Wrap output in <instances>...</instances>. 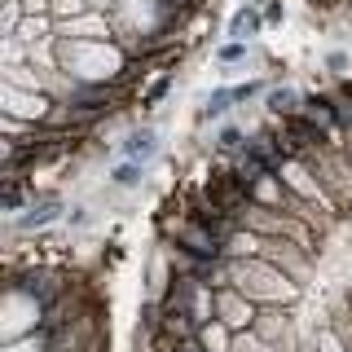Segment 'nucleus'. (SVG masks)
I'll return each mask as SVG.
<instances>
[{
	"mask_svg": "<svg viewBox=\"0 0 352 352\" xmlns=\"http://www.w3.org/2000/svg\"><path fill=\"white\" fill-rule=\"evenodd\" d=\"M229 282H234L247 300H256L260 308H295L300 295H304V282L286 278L278 264H269L264 256H256V260H229Z\"/></svg>",
	"mask_w": 352,
	"mask_h": 352,
	"instance_id": "nucleus-1",
	"label": "nucleus"
},
{
	"mask_svg": "<svg viewBox=\"0 0 352 352\" xmlns=\"http://www.w3.org/2000/svg\"><path fill=\"white\" fill-rule=\"evenodd\" d=\"M304 163L317 172V181H322L326 203L335 207V216H348L352 212V163H348V154L339 146H326V150H308Z\"/></svg>",
	"mask_w": 352,
	"mask_h": 352,
	"instance_id": "nucleus-2",
	"label": "nucleus"
},
{
	"mask_svg": "<svg viewBox=\"0 0 352 352\" xmlns=\"http://www.w3.org/2000/svg\"><path fill=\"white\" fill-rule=\"evenodd\" d=\"M203 198H207V203H216L220 212H229V216H242V207H251L247 185L238 181V172H234V168H212V172H207V181H203Z\"/></svg>",
	"mask_w": 352,
	"mask_h": 352,
	"instance_id": "nucleus-3",
	"label": "nucleus"
},
{
	"mask_svg": "<svg viewBox=\"0 0 352 352\" xmlns=\"http://www.w3.org/2000/svg\"><path fill=\"white\" fill-rule=\"evenodd\" d=\"M0 102H5V106H0V115L44 128V124H49V115H53V106H58V97H49V93H14V88H0Z\"/></svg>",
	"mask_w": 352,
	"mask_h": 352,
	"instance_id": "nucleus-4",
	"label": "nucleus"
},
{
	"mask_svg": "<svg viewBox=\"0 0 352 352\" xmlns=\"http://www.w3.org/2000/svg\"><path fill=\"white\" fill-rule=\"evenodd\" d=\"M66 220V203L62 194H36V203L27 207V212H18L14 220H9V229L14 234H44V229L62 225Z\"/></svg>",
	"mask_w": 352,
	"mask_h": 352,
	"instance_id": "nucleus-5",
	"label": "nucleus"
},
{
	"mask_svg": "<svg viewBox=\"0 0 352 352\" xmlns=\"http://www.w3.org/2000/svg\"><path fill=\"white\" fill-rule=\"evenodd\" d=\"M264 260L278 264L286 278L304 282L308 269H313V247H304V242H295V238H264Z\"/></svg>",
	"mask_w": 352,
	"mask_h": 352,
	"instance_id": "nucleus-6",
	"label": "nucleus"
},
{
	"mask_svg": "<svg viewBox=\"0 0 352 352\" xmlns=\"http://www.w3.org/2000/svg\"><path fill=\"white\" fill-rule=\"evenodd\" d=\"M256 317H260V304L247 300L238 286H220V291H216V322H225L234 335L251 330V326H256Z\"/></svg>",
	"mask_w": 352,
	"mask_h": 352,
	"instance_id": "nucleus-7",
	"label": "nucleus"
},
{
	"mask_svg": "<svg viewBox=\"0 0 352 352\" xmlns=\"http://www.w3.org/2000/svg\"><path fill=\"white\" fill-rule=\"evenodd\" d=\"M278 176H282V185H286L295 198H304V203H313V207H330L322 181H317V172L308 168L304 159H286L282 168H278ZM330 212H335V207H330Z\"/></svg>",
	"mask_w": 352,
	"mask_h": 352,
	"instance_id": "nucleus-8",
	"label": "nucleus"
},
{
	"mask_svg": "<svg viewBox=\"0 0 352 352\" xmlns=\"http://www.w3.org/2000/svg\"><path fill=\"white\" fill-rule=\"evenodd\" d=\"M119 154L124 159H132V163H150L163 154V137H159V128L154 124H132L128 132H124V141H119Z\"/></svg>",
	"mask_w": 352,
	"mask_h": 352,
	"instance_id": "nucleus-9",
	"label": "nucleus"
},
{
	"mask_svg": "<svg viewBox=\"0 0 352 352\" xmlns=\"http://www.w3.org/2000/svg\"><path fill=\"white\" fill-rule=\"evenodd\" d=\"M264 14H260V0H242V5L229 14L225 22V40H238V44H251L256 36H264Z\"/></svg>",
	"mask_w": 352,
	"mask_h": 352,
	"instance_id": "nucleus-10",
	"label": "nucleus"
},
{
	"mask_svg": "<svg viewBox=\"0 0 352 352\" xmlns=\"http://www.w3.org/2000/svg\"><path fill=\"white\" fill-rule=\"evenodd\" d=\"M304 119L317 124L339 150H344V128H339V119H335V97L330 93H304Z\"/></svg>",
	"mask_w": 352,
	"mask_h": 352,
	"instance_id": "nucleus-11",
	"label": "nucleus"
},
{
	"mask_svg": "<svg viewBox=\"0 0 352 352\" xmlns=\"http://www.w3.org/2000/svg\"><path fill=\"white\" fill-rule=\"evenodd\" d=\"M264 110H269V119H278V124H286V119H300L304 115V93L295 84H273L269 93H264Z\"/></svg>",
	"mask_w": 352,
	"mask_h": 352,
	"instance_id": "nucleus-12",
	"label": "nucleus"
},
{
	"mask_svg": "<svg viewBox=\"0 0 352 352\" xmlns=\"http://www.w3.org/2000/svg\"><path fill=\"white\" fill-rule=\"evenodd\" d=\"M172 260H168V242H154L150 247V264H146V300H163L172 286Z\"/></svg>",
	"mask_w": 352,
	"mask_h": 352,
	"instance_id": "nucleus-13",
	"label": "nucleus"
},
{
	"mask_svg": "<svg viewBox=\"0 0 352 352\" xmlns=\"http://www.w3.org/2000/svg\"><path fill=\"white\" fill-rule=\"evenodd\" d=\"M0 88H14V93H49V71L22 62V66H0Z\"/></svg>",
	"mask_w": 352,
	"mask_h": 352,
	"instance_id": "nucleus-14",
	"label": "nucleus"
},
{
	"mask_svg": "<svg viewBox=\"0 0 352 352\" xmlns=\"http://www.w3.org/2000/svg\"><path fill=\"white\" fill-rule=\"evenodd\" d=\"M58 40H115V27H110V18H102V14H84L75 22H62Z\"/></svg>",
	"mask_w": 352,
	"mask_h": 352,
	"instance_id": "nucleus-15",
	"label": "nucleus"
},
{
	"mask_svg": "<svg viewBox=\"0 0 352 352\" xmlns=\"http://www.w3.org/2000/svg\"><path fill=\"white\" fill-rule=\"evenodd\" d=\"M251 198V207H269V212H286V203H291V190L282 185V176L273 172V176H260L256 185L247 190Z\"/></svg>",
	"mask_w": 352,
	"mask_h": 352,
	"instance_id": "nucleus-16",
	"label": "nucleus"
},
{
	"mask_svg": "<svg viewBox=\"0 0 352 352\" xmlns=\"http://www.w3.org/2000/svg\"><path fill=\"white\" fill-rule=\"evenodd\" d=\"M146 163H132V159H119L115 168L106 172V185L110 190H119V194H128V190H141V185H146Z\"/></svg>",
	"mask_w": 352,
	"mask_h": 352,
	"instance_id": "nucleus-17",
	"label": "nucleus"
},
{
	"mask_svg": "<svg viewBox=\"0 0 352 352\" xmlns=\"http://www.w3.org/2000/svg\"><path fill=\"white\" fill-rule=\"evenodd\" d=\"M247 141H251V132L242 124H220L216 137H212V150L220 154V159H238V154L247 150Z\"/></svg>",
	"mask_w": 352,
	"mask_h": 352,
	"instance_id": "nucleus-18",
	"label": "nucleus"
},
{
	"mask_svg": "<svg viewBox=\"0 0 352 352\" xmlns=\"http://www.w3.org/2000/svg\"><path fill=\"white\" fill-rule=\"evenodd\" d=\"M234 106H238V102H234V88L220 84V88H212V93L203 97V106H198V115H194V119H198V124H212V119H225Z\"/></svg>",
	"mask_w": 352,
	"mask_h": 352,
	"instance_id": "nucleus-19",
	"label": "nucleus"
},
{
	"mask_svg": "<svg viewBox=\"0 0 352 352\" xmlns=\"http://www.w3.org/2000/svg\"><path fill=\"white\" fill-rule=\"evenodd\" d=\"M256 256H264V238L251 234V229H238L225 242V260H256Z\"/></svg>",
	"mask_w": 352,
	"mask_h": 352,
	"instance_id": "nucleus-20",
	"label": "nucleus"
},
{
	"mask_svg": "<svg viewBox=\"0 0 352 352\" xmlns=\"http://www.w3.org/2000/svg\"><path fill=\"white\" fill-rule=\"evenodd\" d=\"M198 339H203V348H207V352H234V330H229L225 322L203 326V330H198Z\"/></svg>",
	"mask_w": 352,
	"mask_h": 352,
	"instance_id": "nucleus-21",
	"label": "nucleus"
},
{
	"mask_svg": "<svg viewBox=\"0 0 352 352\" xmlns=\"http://www.w3.org/2000/svg\"><path fill=\"white\" fill-rule=\"evenodd\" d=\"M247 58H251V44H238V40H225L216 49V62L225 66V75L229 71H242V66H247Z\"/></svg>",
	"mask_w": 352,
	"mask_h": 352,
	"instance_id": "nucleus-22",
	"label": "nucleus"
},
{
	"mask_svg": "<svg viewBox=\"0 0 352 352\" xmlns=\"http://www.w3.org/2000/svg\"><path fill=\"white\" fill-rule=\"evenodd\" d=\"M322 66H326L330 75H335L339 84H348V80H352V53H348V49H330L326 58H322Z\"/></svg>",
	"mask_w": 352,
	"mask_h": 352,
	"instance_id": "nucleus-23",
	"label": "nucleus"
},
{
	"mask_svg": "<svg viewBox=\"0 0 352 352\" xmlns=\"http://www.w3.org/2000/svg\"><path fill=\"white\" fill-rule=\"evenodd\" d=\"M229 88H234V102L238 106H247V102H256V97H260V102H264V93H269V80H242V84H229Z\"/></svg>",
	"mask_w": 352,
	"mask_h": 352,
	"instance_id": "nucleus-24",
	"label": "nucleus"
},
{
	"mask_svg": "<svg viewBox=\"0 0 352 352\" xmlns=\"http://www.w3.org/2000/svg\"><path fill=\"white\" fill-rule=\"evenodd\" d=\"M304 352H352V348H348V344H344V339H339L330 326H322V330L313 335V344H308Z\"/></svg>",
	"mask_w": 352,
	"mask_h": 352,
	"instance_id": "nucleus-25",
	"label": "nucleus"
},
{
	"mask_svg": "<svg viewBox=\"0 0 352 352\" xmlns=\"http://www.w3.org/2000/svg\"><path fill=\"white\" fill-rule=\"evenodd\" d=\"M172 84H176V75H172V71H163V75H159V80H154V84L146 88V93H141V106H146V110H150V106H159V102H163V97H168V93H172Z\"/></svg>",
	"mask_w": 352,
	"mask_h": 352,
	"instance_id": "nucleus-26",
	"label": "nucleus"
},
{
	"mask_svg": "<svg viewBox=\"0 0 352 352\" xmlns=\"http://www.w3.org/2000/svg\"><path fill=\"white\" fill-rule=\"evenodd\" d=\"M88 14V0H53V22H75V18H84Z\"/></svg>",
	"mask_w": 352,
	"mask_h": 352,
	"instance_id": "nucleus-27",
	"label": "nucleus"
},
{
	"mask_svg": "<svg viewBox=\"0 0 352 352\" xmlns=\"http://www.w3.org/2000/svg\"><path fill=\"white\" fill-rule=\"evenodd\" d=\"M234 352H278V348H269L256 330H242V335H234Z\"/></svg>",
	"mask_w": 352,
	"mask_h": 352,
	"instance_id": "nucleus-28",
	"label": "nucleus"
},
{
	"mask_svg": "<svg viewBox=\"0 0 352 352\" xmlns=\"http://www.w3.org/2000/svg\"><path fill=\"white\" fill-rule=\"evenodd\" d=\"M260 14H264V27H282V22H286V5H282V0H260Z\"/></svg>",
	"mask_w": 352,
	"mask_h": 352,
	"instance_id": "nucleus-29",
	"label": "nucleus"
},
{
	"mask_svg": "<svg viewBox=\"0 0 352 352\" xmlns=\"http://www.w3.org/2000/svg\"><path fill=\"white\" fill-rule=\"evenodd\" d=\"M66 225H71V229H88V225H93V207H71V212H66Z\"/></svg>",
	"mask_w": 352,
	"mask_h": 352,
	"instance_id": "nucleus-30",
	"label": "nucleus"
},
{
	"mask_svg": "<svg viewBox=\"0 0 352 352\" xmlns=\"http://www.w3.org/2000/svg\"><path fill=\"white\" fill-rule=\"evenodd\" d=\"M176 352H207L203 339H185V344H176Z\"/></svg>",
	"mask_w": 352,
	"mask_h": 352,
	"instance_id": "nucleus-31",
	"label": "nucleus"
},
{
	"mask_svg": "<svg viewBox=\"0 0 352 352\" xmlns=\"http://www.w3.org/2000/svg\"><path fill=\"white\" fill-rule=\"evenodd\" d=\"M344 154H348V163H352V132H344Z\"/></svg>",
	"mask_w": 352,
	"mask_h": 352,
	"instance_id": "nucleus-32",
	"label": "nucleus"
},
{
	"mask_svg": "<svg viewBox=\"0 0 352 352\" xmlns=\"http://www.w3.org/2000/svg\"><path fill=\"white\" fill-rule=\"evenodd\" d=\"M308 5H335V0H308Z\"/></svg>",
	"mask_w": 352,
	"mask_h": 352,
	"instance_id": "nucleus-33",
	"label": "nucleus"
},
{
	"mask_svg": "<svg viewBox=\"0 0 352 352\" xmlns=\"http://www.w3.org/2000/svg\"><path fill=\"white\" fill-rule=\"evenodd\" d=\"M344 88H348V97H352V80H348V84H344Z\"/></svg>",
	"mask_w": 352,
	"mask_h": 352,
	"instance_id": "nucleus-34",
	"label": "nucleus"
},
{
	"mask_svg": "<svg viewBox=\"0 0 352 352\" xmlns=\"http://www.w3.org/2000/svg\"><path fill=\"white\" fill-rule=\"evenodd\" d=\"M344 5H348V9H352V0H344Z\"/></svg>",
	"mask_w": 352,
	"mask_h": 352,
	"instance_id": "nucleus-35",
	"label": "nucleus"
}]
</instances>
